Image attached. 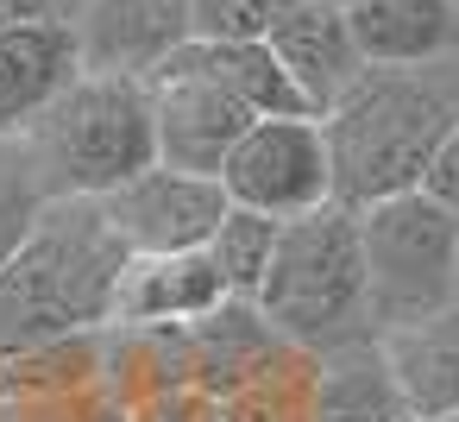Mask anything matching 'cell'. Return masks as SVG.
<instances>
[{"label":"cell","mask_w":459,"mask_h":422,"mask_svg":"<svg viewBox=\"0 0 459 422\" xmlns=\"http://www.w3.org/2000/svg\"><path fill=\"white\" fill-rule=\"evenodd\" d=\"M126 265L133 252L95 196H51L20 252L0 265V359L108 328Z\"/></svg>","instance_id":"6da1fadb"},{"label":"cell","mask_w":459,"mask_h":422,"mask_svg":"<svg viewBox=\"0 0 459 422\" xmlns=\"http://www.w3.org/2000/svg\"><path fill=\"white\" fill-rule=\"evenodd\" d=\"M453 120H459V57L415 64V70L365 64L352 76V89L321 114V139H327V164H333V202L371 208L384 196L421 189Z\"/></svg>","instance_id":"7a4b0ae2"},{"label":"cell","mask_w":459,"mask_h":422,"mask_svg":"<svg viewBox=\"0 0 459 422\" xmlns=\"http://www.w3.org/2000/svg\"><path fill=\"white\" fill-rule=\"evenodd\" d=\"M264 309V321L302 347V353H327L340 340L371 334L365 321V252H359V208L346 202H321L296 221H283L271 271L252 296Z\"/></svg>","instance_id":"3957f363"},{"label":"cell","mask_w":459,"mask_h":422,"mask_svg":"<svg viewBox=\"0 0 459 422\" xmlns=\"http://www.w3.org/2000/svg\"><path fill=\"white\" fill-rule=\"evenodd\" d=\"M26 145L45 171L51 196H114L139 171L158 164L152 95L126 76H76L32 127Z\"/></svg>","instance_id":"277c9868"},{"label":"cell","mask_w":459,"mask_h":422,"mask_svg":"<svg viewBox=\"0 0 459 422\" xmlns=\"http://www.w3.org/2000/svg\"><path fill=\"white\" fill-rule=\"evenodd\" d=\"M359 252L371 334L459 303V215L440 208L428 189H403L359 208Z\"/></svg>","instance_id":"5b68a950"},{"label":"cell","mask_w":459,"mask_h":422,"mask_svg":"<svg viewBox=\"0 0 459 422\" xmlns=\"http://www.w3.org/2000/svg\"><path fill=\"white\" fill-rule=\"evenodd\" d=\"M221 189L233 208H252L271 221H296L333 202V164H327L321 120H252L221 164Z\"/></svg>","instance_id":"8992f818"},{"label":"cell","mask_w":459,"mask_h":422,"mask_svg":"<svg viewBox=\"0 0 459 422\" xmlns=\"http://www.w3.org/2000/svg\"><path fill=\"white\" fill-rule=\"evenodd\" d=\"M152 95V133H158V164L170 171H195V177H221L233 139L252 127V108L195 57V39L158 70L145 76Z\"/></svg>","instance_id":"52a82bcc"},{"label":"cell","mask_w":459,"mask_h":422,"mask_svg":"<svg viewBox=\"0 0 459 422\" xmlns=\"http://www.w3.org/2000/svg\"><path fill=\"white\" fill-rule=\"evenodd\" d=\"M114 233L126 240L133 259H152V252H202L214 221L233 208L221 177H195V171H170V164H152L139 171L133 183H120L114 196H101Z\"/></svg>","instance_id":"ba28073f"},{"label":"cell","mask_w":459,"mask_h":422,"mask_svg":"<svg viewBox=\"0 0 459 422\" xmlns=\"http://www.w3.org/2000/svg\"><path fill=\"white\" fill-rule=\"evenodd\" d=\"M70 26H76L82 76H126V83L158 76L195 39L189 0H82Z\"/></svg>","instance_id":"9c48e42d"},{"label":"cell","mask_w":459,"mask_h":422,"mask_svg":"<svg viewBox=\"0 0 459 422\" xmlns=\"http://www.w3.org/2000/svg\"><path fill=\"white\" fill-rule=\"evenodd\" d=\"M264 45L296 76V89L315 101V114H327L352 89V76L365 70L359 45H352V26H346V13L333 0H277V13L264 26Z\"/></svg>","instance_id":"30bf717a"},{"label":"cell","mask_w":459,"mask_h":422,"mask_svg":"<svg viewBox=\"0 0 459 422\" xmlns=\"http://www.w3.org/2000/svg\"><path fill=\"white\" fill-rule=\"evenodd\" d=\"M76 76H82V51L70 20L0 26V139L26 133Z\"/></svg>","instance_id":"8fae6325"},{"label":"cell","mask_w":459,"mask_h":422,"mask_svg":"<svg viewBox=\"0 0 459 422\" xmlns=\"http://www.w3.org/2000/svg\"><path fill=\"white\" fill-rule=\"evenodd\" d=\"M377 347H384V365H390V378L403 391L409 422L459 416V303L440 309V315L384 328Z\"/></svg>","instance_id":"7c38bea8"},{"label":"cell","mask_w":459,"mask_h":422,"mask_svg":"<svg viewBox=\"0 0 459 422\" xmlns=\"http://www.w3.org/2000/svg\"><path fill=\"white\" fill-rule=\"evenodd\" d=\"M195 384L189 321H108L101 328V391L133 409L158 391Z\"/></svg>","instance_id":"4fadbf2b"},{"label":"cell","mask_w":459,"mask_h":422,"mask_svg":"<svg viewBox=\"0 0 459 422\" xmlns=\"http://www.w3.org/2000/svg\"><path fill=\"white\" fill-rule=\"evenodd\" d=\"M359 64L377 70H415L459 57V7L453 0H365L346 13Z\"/></svg>","instance_id":"5bb4252c"},{"label":"cell","mask_w":459,"mask_h":422,"mask_svg":"<svg viewBox=\"0 0 459 422\" xmlns=\"http://www.w3.org/2000/svg\"><path fill=\"white\" fill-rule=\"evenodd\" d=\"M189 347H195V391H208L221 403L283 347V334L264 321V309L252 296H221L208 315L189 321Z\"/></svg>","instance_id":"9a60e30c"},{"label":"cell","mask_w":459,"mask_h":422,"mask_svg":"<svg viewBox=\"0 0 459 422\" xmlns=\"http://www.w3.org/2000/svg\"><path fill=\"white\" fill-rule=\"evenodd\" d=\"M315 422H409L377 334L315 353Z\"/></svg>","instance_id":"2e32d148"},{"label":"cell","mask_w":459,"mask_h":422,"mask_svg":"<svg viewBox=\"0 0 459 422\" xmlns=\"http://www.w3.org/2000/svg\"><path fill=\"white\" fill-rule=\"evenodd\" d=\"M221 277L202 252H152L120 271L108 321H195L221 303Z\"/></svg>","instance_id":"e0dca14e"},{"label":"cell","mask_w":459,"mask_h":422,"mask_svg":"<svg viewBox=\"0 0 459 422\" xmlns=\"http://www.w3.org/2000/svg\"><path fill=\"white\" fill-rule=\"evenodd\" d=\"M195 57L252 108V120H321L315 101L296 89V76L277 64V51L264 39H246V45H195Z\"/></svg>","instance_id":"ac0fdd59"},{"label":"cell","mask_w":459,"mask_h":422,"mask_svg":"<svg viewBox=\"0 0 459 422\" xmlns=\"http://www.w3.org/2000/svg\"><path fill=\"white\" fill-rule=\"evenodd\" d=\"M221 422H315V353L283 340L239 391L221 397Z\"/></svg>","instance_id":"d6986e66"},{"label":"cell","mask_w":459,"mask_h":422,"mask_svg":"<svg viewBox=\"0 0 459 422\" xmlns=\"http://www.w3.org/2000/svg\"><path fill=\"white\" fill-rule=\"evenodd\" d=\"M89 384H101V328L95 334H64V340H45V347H26L13 359H0V391H7V403L70 397V391H89Z\"/></svg>","instance_id":"ffe728a7"},{"label":"cell","mask_w":459,"mask_h":422,"mask_svg":"<svg viewBox=\"0 0 459 422\" xmlns=\"http://www.w3.org/2000/svg\"><path fill=\"white\" fill-rule=\"evenodd\" d=\"M277 233H283V221L252 215V208H227V215L214 221L202 259L214 265V277H221L227 296H258V284H264V271H271V252H277Z\"/></svg>","instance_id":"44dd1931"},{"label":"cell","mask_w":459,"mask_h":422,"mask_svg":"<svg viewBox=\"0 0 459 422\" xmlns=\"http://www.w3.org/2000/svg\"><path fill=\"white\" fill-rule=\"evenodd\" d=\"M51 189H45V171L26 145V133L0 139V265L20 252V240L32 233V221L45 215Z\"/></svg>","instance_id":"7402d4cb"},{"label":"cell","mask_w":459,"mask_h":422,"mask_svg":"<svg viewBox=\"0 0 459 422\" xmlns=\"http://www.w3.org/2000/svg\"><path fill=\"white\" fill-rule=\"evenodd\" d=\"M277 0H189V32L195 45H246L264 39Z\"/></svg>","instance_id":"603a6c76"},{"label":"cell","mask_w":459,"mask_h":422,"mask_svg":"<svg viewBox=\"0 0 459 422\" xmlns=\"http://www.w3.org/2000/svg\"><path fill=\"white\" fill-rule=\"evenodd\" d=\"M0 422H126V409L89 384V391H70V397H20V403H0Z\"/></svg>","instance_id":"cb8c5ba5"},{"label":"cell","mask_w":459,"mask_h":422,"mask_svg":"<svg viewBox=\"0 0 459 422\" xmlns=\"http://www.w3.org/2000/svg\"><path fill=\"white\" fill-rule=\"evenodd\" d=\"M126 422H221V403H214L208 391L183 384V391H158V397L133 403Z\"/></svg>","instance_id":"d4e9b609"},{"label":"cell","mask_w":459,"mask_h":422,"mask_svg":"<svg viewBox=\"0 0 459 422\" xmlns=\"http://www.w3.org/2000/svg\"><path fill=\"white\" fill-rule=\"evenodd\" d=\"M421 189H428L440 208H453V215H459V120H453V133L440 139V152H434V164H428Z\"/></svg>","instance_id":"484cf974"},{"label":"cell","mask_w":459,"mask_h":422,"mask_svg":"<svg viewBox=\"0 0 459 422\" xmlns=\"http://www.w3.org/2000/svg\"><path fill=\"white\" fill-rule=\"evenodd\" d=\"M82 0H0V26H20V20H76Z\"/></svg>","instance_id":"4316f807"},{"label":"cell","mask_w":459,"mask_h":422,"mask_svg":"<svg viewBox=\"0 0 459 422\" xmlns=\"http://www.w3.org/2000/svg\"><path fill=\"white\" fill-rule=\"evenodd\" d=\"M333 7H340V13H352V7H365V0H333Z\"/></svg>","instance_id":"83f0119b"},{"label":"cell","mask_w":459,"mask_h":422,"mask_svg":"<svg viewBox=\"0 0 459 422\" xmlns=\"http://www.w3.org/2000/svg\"><path fill=\"white\" fill-rule=\"evenodd\" d=\"M440 422H459V416H440Z\"/></svg>","instance_id":"f1b7e54d"},{"label":"cell","mask_w":459,"mask_h":422,"mask_svg":"<svg viewBox=\"0 0 459 422\" xmlns=\"http://www.w3.org/2000/svg\"><path fill=\"white\" fill-rule=\"evenodd\" d=\"M0 403H7V391H0Z\"/></svg>","instance_id":"f546056e"},{"label":"cell","mask_w":459,"mask_h":422,"mask_svg":"<svg viewBox=\"0 0 459 422\" xmlns=\"http://www.w3.org/2000/svg\"><path fill=\"white\" fill-rule=\"evenodd\" d=\"M453 7H459V0H453Z\"/></svg>","instance_id":"4dcf8cb0"}]
</instances>
